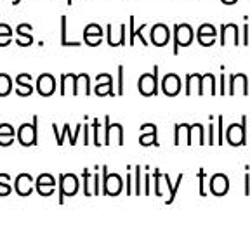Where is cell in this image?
<instances>
[{
    "mask_svg": "<svg viewBox=\"0 0 250 234\" xmlns=\"http://www.w3.org/2000/svg\"><path fill=\"white\" fill-rule=\"evenodd\" d=\"M83 189H85V195L87 196H92V195H99V176L98 174H94L90 176V172L85 170L83 172Z\"/></svg>",
    "mask_w": 250,
    "mask_h": 234,
    "instance_id": "22",
    "label": "cell"
},
{
    "mask_svg": "<svg viewBox=\"0 0 250 234\" xmlns=\"http://www.w3.org/2000/svg\"><path fill=\"white\" fill-rule=\"evenodd\" d=\"M245 182H247V186H245V195H250V176H249V174H247V176H245Z\"/></svg>",
    "mask_w": 250,
    "mask_h": 234,
    "instance_id": "48",
    "label": "cell"
},
{
    "mask_svg": "<svg viewBox=\"0 0 250 234\" xmlns=\"http://www.w3.org/2000/svg\"><path fill=\"white\" fill-rule=\"evenodd\" d=\"M249 24H243V43H249Z\"/></svg>",
    "mask_w": 250,
    "mask_h": 234,
    "instance_id": "46",
    "label": "cell"
},
{
    "mask_svg": "<svg viewBox=\"0 0 250 234\" xmlns=\"http://www.w3.org/2000/svg\"><path fill=\"white\" fill-rule=\"evenodd\" d=\"M66 4H68V5H71V4H73V0H66Z\"/></svg>",
    "mask_w": 250,
    "mask_h": 234,
    "instance_id": "50",
    "label": "cell"
},
{
    "mask_svg": "<svg viewBox=\"0 0 250 234\" xmlns=\"http://www.w3.org/2000/svg\"><path fill=\"white\" fill-rule=\"evenodd\" d=\"M196 40H198L200 45L203 47H212L215 43V37H202V35H196Z\"/></svg>",
    "mask_w": 250,
    "mask_h": 234,
    "instance_id": "36",
    "label": "cell"
},
{
    "mask_svg": "<svg viewBox=\"0 0 250 234\" xmlns=\"http://www.w3.org/2000/svg\"><path fill=\"white\" fill-rule=\"evenodd\" d=\"M5 179H9V176L2 174V176H0V187H2V193H0V195H2V196H5V195H9V193H11V186H5V184H4Z\"/></svg>",
    "mask_w": 250,
    "mask_h": 234,
    "instance_id": "40",
    "label": "cell"
},
{
    "mask_svg": "<svg viewBox=\"0 0 250 234\" xmlns=\"http://www.w3.org/2000/svg\"><path fill=\"white\" fill-rule=\"evenodd\" d=\"M16 139V132H14V127L11 123H0V146H11Z\"/></svg>",
    "mask_w": 250,
    "mask_h": 234,
    "instance_id": "23",
    "label": "cell"
},
{
    "mask_svg": "<svg viewBox=\"0 0 250 234\" xmlns=\"http://www.w3.org/2000/svg\"><path fill=\"white\" fill-rule=\"evenodd\" d=\"M104 139H103V144H124V127L122 123H111L109 117H104Z\"/></svg>",
    "mask_w": 250,
    "mask_h": 234,
    "instance_id": "4",
    "label": "cell"
},
{
    "mask_svg": "<svg viewBox=\"0 0 250 234\" xmlns=\"http://www.w3.org/2000/svg\"><path fill=\"white\" fill-rule=\"evenodd\" d=\"M33 94V85H31V75L20 73L16 77V96L20 98H28Z\"/></svg>",
    "mask_w": 250,
    "mask_h": 234,
    "instance_id": "18",
    "label": "cell"
},
{
    "mask_svg": "<svg viewBox=\"0 0 250 234\" xmlns=\"http://www.w3.org/2000/svg\"><path fill=\"white\" fill-rule=\"evenodd\" d=\"M90 94V77L87 73L75 75V94L73 96H89Z\"/></svg>",
    "mask_w": 250,
    "mask_h": 234,
    "instance_id": "21",
    "label": "cell"
},
{
    "mask_svg": "<svg viewBox=\"0 0 250 234\" xmlns=\"http://www.w3.org/2000/svg\"><path fill=\"white\" fill-rule=\"evenodd\" d=\"M104 35V30H103V26H99L98 23H90L85 26V30H83V37H101Z\"/></svg>",
    "mask_w": 250,
    "mask_h": 234,
    "instance_id": "30",
    "label": "cell"
},
{
    "mask_svg": "<svg viewBox=\"0 0 250 234\" xmlns=\"http://www.w3.org/2000/svg\"><path fill=\"white\" fill-rule=\"evenodd\" d=\"M149 42L155 47H165L170 42V28L165 23L153 24L151 31H149Z\"/></svg>",
    "mask_w": 250,
    "mask_h": 234,
    "instance_id": "7",
    "label": "cell"
},
{
    "mask_svg": "<svg viewBox=\"0 0 250 234\" xmlns=\"http://www.w3.org/2000/svg\"><path fill=\"white\" fill-rule=\"evenodd\" d=\"M158 66H153V73H143L137 80V89L145 98H151L158 94Z\"/></svg>",
    "mask_w": 250,
    "mask_h": 234,
    "instance_id": "2",
    "label": "cell"
},
{
    "mask_svg": "<svg viewBox=\"0 0 250 234\" xmlns=\"http://www.w3.org/2000/svg\"><path fill=\"white\" fill-rule=\"evenodd\" d=\"M90 125H92V129H94V136H92V137H94V140H92V142H94L96 146H103V140L99 139V137H101V136H99V129H101V123H99V120L96 118V120H94Z\"/></svg>",
    "mask_w": 250,
    "mask_h": 234,
    "instance_id": "32",
    "label": "cell"
},
{
    "mask_svg": "<svg viewBox=\"0 0 250 234\" xmlns=\"http://www.w3.org/2000/svg\"><path fill=\"white\" fill-rule=\"evenodd\" d=\"M61 96H73L75 94V75H61V89H59Z\"/></svg>",
    "mask_w": 250,
    "mask_h": 234,
    "instance_id": "27",
    "label": "cell"
},
{
    "mask_svg": "<svg viewBox=\"0 0 250 234\" xmlns=\"http://www.w3.org/2000/svg\"><path fill=\"white\" fill-rule=\"evenodd\" d=\"M226 140L231 146L247 144V117H242L240 123H233L226 130Z\"/></svg>",
    "mask_w": 250,
    "mask_h": 234,
    "instance_id": "5",
    "label": "cell"
},
{
    "mask_svg": "<svg viewBox=\"0 0 250 234\" xmlns=\"http://www.w3.org/2000/svg\"><path fill=\"white\" fill-rule=\"evenodd\" d=\"M21 4V0H12V5H20Z\"/></svg>",
    "mask_w": 250,
    "mask_h": 234,
    "instance_id": "49",
    "label": "cell"
},
{
    "mask_svg": "<svg viewBox=\"0 0 250 234\" xmlns=\"http://www.w3.org/2000/svg\"><path fill=\"white\" fill-rule=\"evenodd\" d=\"M174 144L179 146L181 142H184V144H189V125L188 123H177L176 129H174Z\"/></svg>",
    "mask_w": 250,
    "mask_h": 234,
    "instance_id": "26",
    "label": "cell"
},
{
    "mask_svg": "<svg viewBox=\"0 0 250 234\" xmlns=\"http://www.w3.org/2000/svg\"><path fill=\"white\" fill-rule=\"evenodd\" d=\"M80 189V180L75 174H62L59 177V193L62 196H75Z\"/></svg>",
    "mask_w": 250,
    "mask_h": 234,
    "instance_id": "10",
    "label": "cell"
},
{
    "mask_svg": "<svg viewBox=\"0 0 250 234\" xmlns=\"http://www.w3.org/2000/svg\"><path fill=\"white\" fill-rule=\"evenodd\" d=\"M68 134H70V125L66 123L64 127H62V132L56 136V137H58V144H59V146H62V142H64V137H66Z\"/></svg>",
    "mask_w": 250,
    "mask_h": 234,
    "instance_id": "41",
    "label": "cell"
},
{
    "mask_svg": "<svg viewBox=\"0 0 250 234\" xmlns=\"http://www.w3.org/2000/svg\"><path fill=\"white\" fill-rule=\"evenodd\" d=\"M14 189L20 196H30L33 191V177L30 174H20L14 179Z\"/></svg>",
    "mask_w": 250,
    "mask_h": 234,
    "instance_id": "19",
    "label": "cell"
},
{
    "mask_svg": "<svg viewBox=\"0 0 250 234\" xmlns=\"http://www.w3.org/2000/svg\"><path fill=\"white\" fill-rule=\"evenodd\" d=\"M134 195H141V168L139 165H136V191Z\"/></svg>",
    "mask_w": 250,
    "mask_h": 234,
    "instance_id": "42",
    "label": "cell"
},
{
    "mask_svg": "<svg viewBox=\"0 0 250 234\" xmlns=\"http://www.w3.org/2000/svg\"><path fill=\"white\" fill-rule=\"evenodd\" d=\"M200 83H202V75H186V96H202Z\"/></svg>",
    "mask_w": 250,
    "mask_h": 234,
    "instance_id": "24",
    "label": "cell"
},
{
    "mask_svg": "<svg viewBox=\"0 0 250 234\" xmlns=\"http://www.w3.org/2000/svg\"><path fill=\"white\" fill-rule=\"evenodd\" d=\"M148 24H141L139 28H136V31H134V37H139V42L143 43V45H149V42L145 39V30Z\"/></svg>",
    "mask_w": 250,
    "mask_h": 234,
    "instance_id": "35",
    "label": "cell"
},
{
    "mask_svg": "<svg viewBox=\"0 0 250 234\" xmlns=\"http://www.w3.org/2000/svg\"><path fill=\"white\" fill-rule=\"evenodd\" d=\"M228 83H229V96H236V94L249 96V78H247V75H231Z\"/></svg>",
    "mask_w": 250,
    "mask_h": 234,
    "instance_id": "12",
    "label": "cell"
},
{
    "mask_svg": "<svg viewBox=\"0 0 250 234\" xmlns=\"http://www.w3.org/2000/svg\"><path fill=\"white\" fill-rule=\"evenodd\" d=\"M56 78L52 77L51 73H42L39 75V78H37L35 82V89L37 92L42 96V98H51L52 94L56 92Z\"/></svg>",
    "mask_w": 250,
    "mask_h": 234,
    "instance_id": "9",
    "label": "cell"
},
{
    "mask_svg": "<svg viewBox=\"0 0 250 234\" xmlns=\"http://www.w3.org/2000/svg\"><path fill=\"white\" fill-rule=\"evenodd\" d=\"M103 177H104V186H103V191L108 196H117L124 189V180L118 174H109L106 165L103 167Z\"/></svg>",
    "mask_w": 250,
    "mask_h": 234,
    "instance_id": "6",
    "label": "cell"
},
{
    "mask_svg": "<svg viewBox=\"0 0 250 234\" xmlns=\"http://www.w3.org/2000/svg\"><path fill=\"white\" fill-rule=\"evenodd\" d=\"M200 92H202V96H215V77L212 73L202 75Z\"/></svg>",
    "mask_w": 250,
    "mask_h": 234,
    "instance_id": "25",
    "label": "cell"
},
{
    "mask_svg": "<svg viewBox=\"0 0 250 234\" xmlns=\"http://www.w3.org/2000/svg\"><path fill=\"white\" fill-rule=\"evenodd\" d=\"M125 23L118 24V26H111V24H106V42L109 47H120L125 45Z\"/></svg>",
    "mask_w": 250,
    "mask_h": 234,
    "instance_id": "11",
    "label": "cell"
},
{
    "mask_svg": "<svg viewBox=\"0 0 250 234\" xmlns=\"http://www.w3.org/2000/svg\"><path fill=\"white\" fill-rule=\"evenodd\" d=\"M117 96H124V66H118V90Z\"/></svg>",
    "mask_w": 250,
    "mask_h": 234,
    "instance_id": "37",
    "label": "cell"
},
{
    "mask_svg": "<svg viewBox=\"0 0 250 234\" xmlns=\"http://www.w3.org/2000/svg\"><path fill=\"white\" fill-rule=\"evenodd\" d=\"M39 117H33L31 123H23L20 125V129L16 130V139L21 146L28 148V146H35L39 142Z\"/></svg>",
    "mask_w": 250,
    "mask_h": 234,
    "instance_id": "1",
    "label": "cell"
},
{
    "mask_svg": "<svg viewBox=\"0 0 250 234\" xmlns=\"http://www.w3.org/2000/svg\"><path fill=\"white\" fill-rule=\"evenodd\" d=\"M160 87H162V92L168 98H174L177 94L181 92L183 89V82H181V77L176 73H167L164 78H162L160 82Z\"/></svg>",
    "mask_w": 250,
    "mask_h": 234,
    "instance_id": "8",
    "label": "cell"
},
{
    "mask_svg": "<svg viewBox=\"0 0 250 234\" xmlns=\"http://www.w3.org/2000/svg\"><path fill=\"white\" fill-rule=\"evenodd\" d=\"M35 187L40 196H51L52 193H54L56 179L51 176V174H40V176L37 177Z\"/></svg>",
    "mask_w": 250,
    "mask_h": 234,
    "instance_id": "17",
    "label": "cell"
},
{
    "mask_svg": "<svg viewBox=\"0 0 250 234\" xmlns=\"http://www.w3.org/2000/svg\"><path fill=\"white\" fill-rule=\"evenodd\" d=\"M141 146H160L158 142V130H156L155 125L151 123H145L141 125V137H139Z\"/></svg>",
    "mask_w": 250,
    "mask_h": 234,
    "instance_id": "16",
    "label": "cell"
},
{
    "mask_svg": "<svg viewBox=\"0 0 250 234\" xmlns=\"http://www.w3.org/2000/svg\"><path fill=\"white\" fill-rule=\"evenodd\" d=\"M208 187H210V193L215 196H224L229 191V179H228L224 174H214L208 180Z\"/></svg>",
    "mask_w": 250,
    "mask_h": 234,
    "instance_id": "14",
    "label": "cell"
},
{
    "mask_svg": "<svg viewBox=\"0 0 250 234\" xmlns=\"http://www.w3.org/2000/svg\"><path fill=\"white\" fill-rule=\"evenodd\" d=\"M221 45H240V30L234 23L224 24L221 28Z\"/></svg>",
    "mask_w": 250,
    "mask_h": 234,
    "instance_id": "13",
    "label": "cell"
},
{
    "mask_svg": "<svg viewBox=\"0 0 250 234\" xmlns=\"http://www.w3.org/2000/svg\"><path fill=\"white\" fill-rule=\"evenodd\" d=\"M31 31H33V26H31L30 23H21L16 26V35H18V39H16V43L20 47H28L33 43V37L30 35Z\"/></svg>",
    "mask_w": 250,
    "mask_h": 234,
    "instance_id": "20",
    "label": "cell"
},
{
    "mask_svg": "<svg viewBox=\"0 0 250 234\" xmlns=\"http://www.w3.org/2000/svg\"><path fill=\"white\" fill-rule=\"evenodd\" d=\"M224 85H226V77H224V73H223V75H221V89H219L221 96H224V94H226V89H224Z\"/></svg>",
    "mask_w": 250,
    "mask_h": 234,
    "instance_id": "47",
    "label": "cell"
},
{
    "mask_svg": "<svg viewBox=\"0 0 250 234\" xmlns=\"http://www.w3.org/2000/svg\"><path fill=\"white\" fill-rule=\"evenodd\" d=\"M195 30L188 23L174 24V54H179V47H188L193 43Z\"/></svg>",
    "mask_w": 250,
    "mask_h": 234,
    "instance_id": "3",
    "label": "cell"
},
{
    "mask_svg": "<svg viewBox=\"0 0 250 234\" xmlns=\"http://www.w3.org/2000/svg\"><path fill=\"white\" fill-rule=\"evenodd\" d=\"M83 42H85L87 45H90V47H96V45H99V43L103 42V39H101V37H83Z\"/></svg>",
    "mask_w": 250,
    "mask_h": 234,
    "instance_id": "39",
    "label": "cell"
},
{
    "mask_svg": "<svg viewBox=\"0 0 250 234\" xmlns=\"http://www.w3.org/2000/svg\"><path fill=\"white\" fill-rule=\"evenodd\" d=\"M12 42V37H0V47H7Z\"/></svg>",
    "mask_w": 250,
    "mask_h": 234,
    "instance_id": "45",
    "label": "cell"
},
{
    "mask_svg": "<svg viewBox=\"0 0 250 234\" xmlns=\"http://www.w3.org/2000/svg\"><path fill=\"white\" fill-rule=\"evenodd\" d=\"M217 127H219V134H217L215 142H217V144H223V117H217Z\"/></svg>",
    "mask_w": 250,
    "mask_h": 234,
    "instance_id": "43",
    "label": "cell"
},
{
    "mask_svg": "<svg viewBox=\"0 0 250 234\" xmlns=\"http://www.w3.org/2000/svg\"><path fill=\"white\" fill-rule=\"evenodd\" d=\"M134 31H136V20H134V16L129 18V45L132 47L136 43V37H134Z\"/></svg>",
    "mask_w": 250,
    "mask_h": 234,
    "instance_id": "33",
    "label": "cell"
},
{
    "mask_svg": "<svg viewBox=\"0 0 250 234\" xmlns=\"http://www.w3.org/2000/svg\"><path fill=\"white\" fill-rule=\"evenodd\" d=\"M12 92V78L7 73H0V98H5Z\"/></svg>",
    "mask_w": 250,
    "mask_h": 234,
    "instance_id": "29",
    "label": "cell"
},
{
    "mask_svg": "<svg viewBox=\"0 0 250 234\" xmlns=\"http://www.w3.org/2000/svg\"><path fill=\"white\" fill-rule=\"evenodd\" d=\"M66 26H68V18L66 16H61V43L66 47L68 39H66Z\"/></svg>",
    "mask_w": 250,
    "mask_h": 234,
    "instance_id": "34",
    "label": "cell"
},
{
    "mask_svg": "<svg viewBox=\"0 0 250 234\" xmlns=\"http://www.w3.org/2000/svg\"><path fill=\"white\" fill-rule=\"evenodd\" d=\"M12 35H14L12 28L7 23H0V37H12Z\"/></svg>",
    "mask_w": 250,
    "mask_h": 234,
    "instance_id": "38",
    "label": "cell"
},
{
    "mask_svg": "<svg viewBox=\"0 0 250 234\" xmlns=\"http://www.w3.org/2000/svg\"><path fill=\"white\" fill-rule=\"evenodd\" d=\"M196 139V144H205V136H203V125L202 123H191L189 125V144Z\"/></svg>",
    "mask_w": 250,
    "mask_h": 234,
    "instance_id": "28",
    "label": "cell"
},
{
    "mask_svg": "<svg viewBox=\"0 0 250 234\" xmlns=\"http://www.w3.org/2000/svg\"><path fill=\"white\" fill-rule=\"evenodd\" d=\"M196 35H202V37H215V35H217V30H215L214 24L203 23L202 26H198V30H196Z\"/></svg>",
    "mask_w": 250,
    "mask_h": 234,
    "instance_id": "31",
    "label": "cell"
},
{
    "mask_svg": "<svg viewBox=\"0 0 250 234\" xmlns=\"http://www.w3.org/2000/svg\"><path fill=\"white\" fill-rule=\"evenodd\" d=\"M96 87H94V92L96 96H113V77L109 73H101L96 77Z\"/></svg>",
    "mask_w": 250,
    "mask_h": 234,
    "instance_id": "15",
    "label": "cell"
},
{
    "mask_svg": "<svg viewBox=\"0 0 250 234\" xmlns=\"http://www.w3.org/2000/svg\"><path fill=\"white\" fill-rule=\"evenodd\" d=\"M215 123H208V144H217L215 142Z\"/></svg>",
    "mask_w": 250,
    "mask_h": 234,
    "instance_id": "44",
    "label": "cell"
}]
</instances>
